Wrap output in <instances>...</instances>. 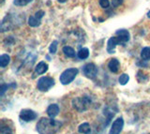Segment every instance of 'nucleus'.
<instances>
[{
	"label": "nucleus",
	"instance_id": "nucleus-1",
	"mask_svg": "<svg viewBox=\"0 0 150 134\" xmlns=\"http://www.w3.org/2000/svg\"><path fill=\"white\" fill-rule=\"evenodd\" d=\"M62 127V123L51 117H41L37 123L36 129L39 134H56Z\"/></svg>",
	"mask_w": 150,
	"mask_h": 134
},
{
	"label": "nucleus",
	"instance_id": "nucleus-2",
	"mask_svg": "<svg viewBox=\"0 0 150 134\" xmlns=\"http://www.w3.org/2000/svg\"><path fill=\"white\" fill-rule=\"evenodd\" d=\"M73 108L80 113L87 111L92 104V99L90 97L83 96V97H77L74 98L71 101Z\"/></svg>",
	"mask_w": 150,
	"mask_h": 134
},
{
	"label": "nucleus",
	"instance_id": "nucleus-3",
	"mask_svg": "<svg viewBox=\"0 0 150 134\" xmlns=\"http://www.w3.org/2000/svg\"><path fill=\"white\" fill-rule=\"evenodd\" d=\"M78 72H79V70L76 68H70L65 70L61 73V75L59 77L60 83L64 85H69L70 83L76 78V76L78 75Z\"/></svg>",
	"mask_w": 150,
	"mask_h": 134
},
{
	"label": "nucleus",
	"instance_id": "nucleus-4",
	"mask_svg": "<svg viewBox=\"0 0 150 134\" xmlns=\"http://www.w3.org/2000/svg\"><path fill=\"white\" fill-rule=\"evenodd\" d=\"M54 85V78L48 77V76H44V77L40 78V79L38 80V84H37L38 89L41 92H46V91L50 90Z\"/></svg>",
	"mask_w": 150,
	"mask_h": 134
},
{
	"label": "nucleus",
	"instance_id": "nucleus-5",
	"mask_svg": "<svg viewBox=\"0 0 150 134\" xmlns=\"http://www.w3.org/2000/svg\"><path fill=\"white\" fill-rule=\"evenodd\" d=\"M83 73L88 79H94L98 75V68L95 64L88 63L83 67Z\"/></svg>",
	"mask_w": 150,
	"mask_h": 134
},
{
	"label": "nucleus",
	"instance_id": "nucleus-6",
	"mask_svg": "<svg viewBox=\"0 0 150 134\" xmlns=\"http://www.w3.org/2000/svg\"><path fill=\"white\" fill-rule=\"evenodd\" d=\"M38 118V114L30 109H23L20 112V119L25 122H31Z\"/></svg>",
	"mask_w": 150,
	"mask_h": 134
},
{
	"label": "nucleus",
	"instance_id": "nucleus-7",
	"mask_svg": "<svg viewBox=\"0 0 150 134\" xmlns=\"http://www.w3.org/2000/svg\"><path fill=\"white\" fill-rule=\"evenodd\" d=\"M45 15V12L43 11H39L35 13V15L30 16L28 18V25L32 27H37L40 25L41 18Z\"/></svg>",
	"mask_w": 150,
	"mask_h": 134
},
{
	"label": "nucleus",
	"instance_id": "nucleus-8",
	"mask_svg": "<svg viewBox=\"0 0 150 134\" xmlns=\"http://www.w3.org/2000/svg\"><path fill=\"white\" fill-rule=\"evenodd\" d=\"M123 128H124V120L122 117H118L112 124L109 134H120Z\"/></svg>",
	"mask_w": 150,
	"mask_h": 134
},
{
	"label": "nucleus",
	"instance_id": "nucleus-9",
	"mask_svg": "<svg viewBox=\"0 0 150 134\" xmlns=\"http://www.w3.org/2000/svg\"><path fill=\"white\" fill-rule=\"evenodd\" d=\"M118 44H123L118 37H112L107 42V52L109 54H114L115 49Z\"/></svg>",
	"mask_w": 150,
	"mask_h": 134
},
{
	"label": "nucleus",
	"instance_id": "nucleus-10",
	"mask_svg": "<svg viewBox=\"0 0 150 134\" xmlns=\"http://www.w3.org/2000/svg\"><path fill=\"white\" fill-rule=\"evenodd\" d=\"M115 35L116 37H118V38L121 39V41L123 42V44L127 43L128 41L129 40V38H130V35H129V32L126 29H119L115 32Z\"/></svg>",
	"mask_w": 150,
	"mask_h": 134
},
{
	"label": "nucleus",
	"instance_id": "nucleus-11",
	"mask_svg": "<svg viewBox=\"0 0 150 134\" xmlns=\"http://www.w3.org/2000/svg\"><path fill=\"white\" fill-rule=\"evenodd\" d=\"M59 106L57 104H51L48 108H47V114L51 118H54L55 116H57L59 114Z\"/></svg>",
	"mask_w": 150,
	"mask_h": 134
},
{
	"label": "nucleus",
	"instance_id": "nucleus-12",
	"mask_svg": "<svg viewBox=\"0 0 150 134\" xmlns=\"http://www.w3.org/2000/svg\"><path fill=\"white\" fill-rule=\"evenodd\" d=\"M108 68L112 73H117L120 68V62L118 59L112 58L110 60V62L108 63Z\"/></svg>",
	"mask_w": 150,
	"mask_h": 134
},
{
	"label": "nucleus",
	"instance_id": "nucleus-13",
	"mask_svg": "<svg viewBox=\"0 0 150 134\" xmlns=\"http://www.w3.org/2000/svg\"><path fill=\"white\" fill-rule=\"evenodd\" d=\"M48 68H49L48 64H46L44 61L40 62L35 68V74H38V75L44 74V73L48 71Z\"/></svg>",
	"mask_w": 150,
	"mask_h": 134
},
{
	"label": "nucleus",
	"instance_id": "nucleus-14",
	"mask_svg": "<svg viewBox=\"0 0 150 134\" xmlns=\"http://www.w3.org/2000/svg\"><path fill=\"white\" fill-rule=\"evenodd\" d=\"M78 131L79 133L81 134H89L91 131V128H90V125L88 123H83L79 126L78 128Z\"/></svg>",
	"mask_w": 150,
	"mask_h": 134
},
{
	"label": "nucleus",
	"instance_id": "nucleus-15",
	"mask_svg": "<svg viewBox=\"0 0 150 134\" xmlns=\"http://www.w3.org/2000/svg\"><path fill=\"white\" fill-rule=\"evenodd\" d=\"M11 62V56L8 54H4L0 56V67L1 68H5L7 67L8 65Z\"/></svg>",
	"mask_w": 150,
	"mask_h": 134
},
{
	"label": "nucleus",
	"instance_id": "nucleus-16",
	"mask_svg": "<svg viewBox=\"0 0 150 134\" xmlns=\"http://www.w3.org/2000/svg\"><path fill=\"white\" fill-rule=\"evenodd\" d=\"M77 56L79 59H86L89 56V50L87 48H81L77 53Z\"/></svg>",
	"mask_w": 150,
	"mask_h": 134
},
{
	"label": "nucleus",
	"instance_id": "nucleus-17",
	"mask_svg": "<svg viewBox=\"0 0 150 134\" xmlns=\"http://www.w3.org/2000/svg\"><path fill=\"white\" fill-rule=\"evenodd\" d=\"M63 53L69 58H73L75 56V51L70 46H65L63 48Z\"/></svg>",
	"mask_w": 150,
	"mask_h": 134
},
{
	"label": "nucleus",
	"instance_id": "nucleus-18",
	"mask_svg": "<svg viewBox=\"0 0 150 134\" xmlns=\"http://www.w3.org/2000/svg\"><path fill=\"white\" fill-rule=\"evenodd\" d=\"M141 58L144 61H148L150 59V47H144L141 52Z\"/></svg>",
	"mask_w": 150,
	"mask_h": 134
},
{
	"label": "nucleus",
	"instance_id": "nucleus-19",
	"mask_svg": "<svg viewBox=\"0 0 150 134\" xmlns=\"http://www.w3.org/2000/svg\"><path fill=\"white\" fill-rule=\"evenodd\" d=\"M116 113H115L114 111H112V109H110V108H106V109H104V115L106 116V119H107V123H106V126L108 124H109V122L111 121V119L115 116V114Z\"/></svg>",
	"mask_w": 150,
	"mask_h": 134
},
{
	"label": "nucleus",
	"instance_id": "nucleus-20",
	"mask_svg": "<svg viewBox=\"0 0 150 134\" xmlns=\"http://www.w3.org/2000/svg\"><path fill=\"white\" fill-rule=\"evenodd\" d=\"M129 76L127 74V73H123V74H121L119 76V79H118V82L121 85H125L129 83Z\"/></svg>",
	"mask_w": 150,
	"mask_h": 134
},
{
	"label": "nucleus",
	"instance_id": "nucleus-21",
	"mask_svg": "<svg viewBox=\"0 0 150 134\" xmlns=\"http://www.w3.org/2000/svg\"><path fill=\"white\" fill-rule=\"evenodd\" d=\"M57 44H58V42L56 40H54L53 42L51 43L50 47H49V52L51 54H54L56 53V51H57Z\"/></svg>",
	"mask_w": 150,
	"mask_h": 134
},
{
	"label": "nucleus",
	"instance_id": "nucleus-22",
	"mask_svg": "<svg viewBox=\"0 0 150 134\" xmlns=\"http://www.w3.org/2000/svg\"><path fill=\"white\" fill-rule=\"evenodd\" d=\"M137 80L139 83H141V84H143V83H145L147 80H148V77L145 76L144 73L142 71H139L137 73Z\"/></svg>",
	"mask_w": 150,
	"mask_h": 134
},
{
	"label": "nucleus",
	"instance_id": "nucleus-23",
	"mask_svg": "<svg viewBox=\"0 0 150 134\" xmlns=\"http://www.w3.org/2000/svg\"><path fill=\"white\" fill-rule=\"evenodd\" d=\"M33 0H14V4H15L16 6L23 7V6H26L27 4H29Z\"/></svg>",
	"mask_w": 150,
	"mask_h": 134
},
{
	"label": "nucleus",
	"instance_id": "nucleus-24",
	"mask_svg": "<svg viewBox=\"0 0 150 134\" xmlns=\"http://www.w3.org/2000/svg\"><path fill=\"white\" fill-rule=\"evenodd\" d=\"M9 87H16V84H9V85H1V92H0V95H1V97L4 96V93L8 90V88H9Z\"/></svg>",
	"mask_w": 150,
	"mask_h": 134
},
{
	"label": "nucleus",
	"instance_id": "nucleus-25",
	"mask_svg": "<svg viewBox=\"0 0 150 134\" xmlns=\"http://www.w3.org/2000/svg\"><path fill=\"white\" fill-rule=\"evenodd\" d=\"M0 134H13V132L8 127L2 126L1 128H0Z\"/></svg>",
	"mask_w": 150,
	"mask_h": 134
},
{
	"label": "nucleus",
	"instance_id": "nucleus-26",
	"mask_svg": "<svg viewBox=\"0 0 150 134\" xmlns=\"http://www.w3.org/2000/svg\"><path fill=\"white\" fill-rule=\"evenodd\" d=\"M100 5L103 8H107L110 6V2L109 0H100Z\"/></svg>",
	"mask_w": 150,
	"mask_h": 134
},
{
	"label": "nucleus",
	"instance_id": "nucleus-27",
	"mask_svg": "<svg viewBox=\"0 0 150 134\" xmlns=\"http://www.w3.org/2000/svg\"><path fill=\"white\" fill-rule=\"evenodd\" d=\"M122 3H123V0H112V6L114 7V8H117V7H119Z\"/></svg>",
	"mask_w": 150,
	"mask_h": 134
},
{
	"label": "nucleus",
	"instance_id": "nucleus-28",
	"mask_svg": "<svg viewBox=\"0 0 150 134\" xmlns=\"http://www.w3.org/2000/svg\"><path fill=\"white\" fill-rule=\"evenodd\" d=\"M58 2H60V3H65L66 1H67V0H57Z\"/></svg>",
	"mask_w": 150,
	"mask_h": 134
},
{
	"label": "nucleus",
	"instance_id": "nucleus-29",
	"mask_svg": "<svg viewBox=\"0 0 150 134\" xmlns=\"http://www.w3.org/2000/svg\"><path fill=\"white\" fill-rule=\"evenodd\" d=\"M147 16H148V18H150V11H149L148 13H147Z\"/></svg>",
	"mask_w": 150,
	"mask_h": 134
},
{
	"label": "nucleus",
	"instance_id": "nucleus-30",
	"mask_svg": "<svg viewBox=\"0 0 150 134\" xmlns=\"http://www.w3.org/2000/svg\"><path fill=\"white\" fill-rule=\"evenodd\" d=\"M98 134H103V133H98Z\"/></svg>",
	"mask_w": 150,
	"mask_h": 134
},
{
	"label": "nucleus",
	"instance_id": "nucleus-31",
	"mask_svg": "<svg viewBox=\"0 0 150 134\" xmlns=\"http://www.w3.org/2000/svg\"><path fill=\"white\" fill-rule=\"evenodd\" d=\"M3 1H4V0H2V2H3Z\"/></svg>",
	"mask_w": 150,
	"mask_h": 134
}]
</instances>
